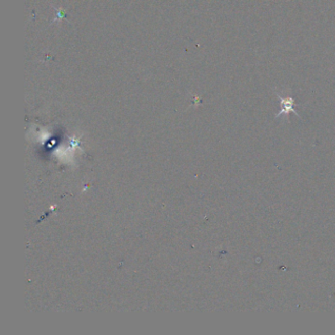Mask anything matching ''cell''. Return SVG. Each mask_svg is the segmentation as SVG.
<instances>
[{"label":"cell","instance_id":"6da1fadb","mask_svg":"<svg viewBox=\"0 0 335 335\" xmlns=\"http://www.w3.org/2000/svg\"><path fill=\"white\" fill-rule=\"evenodd\" d=\"M277 96L279 100L280 103V106L281 109L278 112L277 118L280 117V116H288L290 113H294L295 115L299 117V114L297 113L296 109H295V100L291 96V95H286V96H282V94L280 93H277Z\"/></svg>","mask_w":335,"mask_h":335}]
</instances>
